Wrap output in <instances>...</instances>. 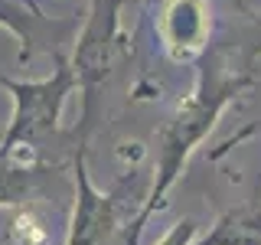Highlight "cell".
I'll return each instance as SVG.
<instances>
[{"label":"cell","mask_w":261,"mask_h":245,"mask_svg":"<svg viewBox=\"0 0 261 245\" xmlns=\"http://www.w3.org/2000/svg\"><path fill=\"white\" fill-rule=\"evenodd\" d=\"M7 88L13 92V102H16V114H13V128L7 134V144H16V141H27V137H36V134H46V131L56 128V118L62 111V102L65 95L72 92L75 85V69L69 62H59L53 79H43V82H10V79H0Z\"/></svg>","instance_id":"cell-1"},{"label":"cell","mask_w":261,"mask_h":245,"mask_svg":"<svg viewBox=\"0 0 261 245\" xmlns=\"http://www.w3.org/2000/svg\"><path fill=\"white\" fill-rule=\"evenodd\" d=\"M202 245H261V200L222 216Z\"/></svg>","instance_id":"cell-4"},{"label":"cell","mask_w":261,"mask_h":245,"mask_svg":"<svg viewBox=\"0 0 261 245\" xmlns=\"http://www.w3.org/2000/svg\"><path fill=\"white\" fill-rule=\"evenodd\" d=\"M16 232H20L23 245H39L46 239V229H39V223L33 216H20V219H16Z\"/></svg>","instance_id":"cell-7"},{"label":"cell","mask_w":261,"mask_h":245,"mask_svg":"<svg viewBox=\"0 0 261 245\" xmlns=\"http://www.w3.org/2000/svg\"><path fill=\"white\" fill-rule=\"evenodd\" d=\"M160 33L176 62H190L193 56H199L209 39L206 0H170L160 16Z\"/></svg>","instance_id":"cell-3"},{"label":"cell","mask_w":261,"mask_h":245,"mask_svg":"<svg viewBox=\"0 0 261 245\" xmlns=\"http://www.w3.org/2000/svg\"><path fill=\"white\" fill-rule=\"evenodd\" d=\"M118 10L121 0H92V16L82 30L75 59H72L75 79L88 88L101 82L111 65L114 46H118Z\"/></svg>","instance_id":"cell-2"},{"label":"cell","mask_w":261,"mask_h":245,"mask_svg":"<svg viewBox=\"0 0 261 245\" xmlns=\"http://www.w3.org/2000/svg\"><path fill=\"white\" fill-rule=\"evenodd\" d=\"M193 235V223H179L176 229H173V235H170L163 245H186V239Z\"/></svg>","instance_id":"cell-8"},{"label":"cell","mask_w":261,"mask_h":245,"mask_svg":"<svg viewBox=\"0 0 261 245\" xmlns=\"http://www.w3.org/2000/svg\"><path fill=\"white\" fill-rule=\"evenodd\" d=\"M33 16H39V10L33 7V0H0V27L10 30L23 46L33 39V33H30Z\"/></svg>","instance_id":"cell-5"},{"label":"cell","mask_w":261,"mask_h":245,"mask_svg":"<svg viewBox=\"0 0 261 245\" xmlns=\"http://www.w3.org/2000/svg\"><path fill=\"white\" fill-rule=\"evenodd\" d=\"M261 56V13L248 10V33H245V59Z\"/></svg>","instance_id":"cell-6"}]
</instances>
